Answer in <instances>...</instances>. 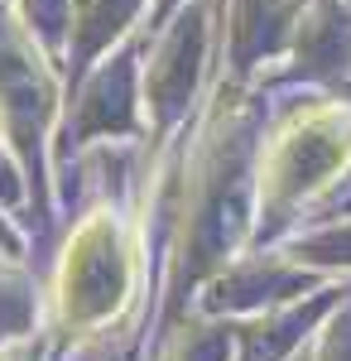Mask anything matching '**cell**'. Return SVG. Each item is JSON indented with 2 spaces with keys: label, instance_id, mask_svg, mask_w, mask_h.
Masks as SVG:
<instances>
[{
  "label": "cell",
  "instance_id": "cell-1",
  "mask_svg": "<svg viewBox=\"0 0 351 361\" xmlns=\"http://www.w3.org/2000/svg\"><path fill=\"white\" fill-rule=\"evenodd\" d=\"M130 284V250L116 241V231L106 222L82 226L68 241V255L58 260V318L63 328H73L87 337V328H97L101 318H111V308L121 304Z\"/></svg>",
  "mask_w": 351,
  "mask_h": 361
},
{
  "label": "cell",
  "instance_id": "cell-2",
  "mask_svg": "<svg viewBox=\"0 0 351 361\" xmlns=\"http://www.w3.org/2000/svg\"><path fill=\"white\" fill-rule=\"evenodd\" d=\"M294 361H303V357H294Z\"/></svg>",
  "mask_w": 351,
  "mask_h": 361
}]
</instances>
